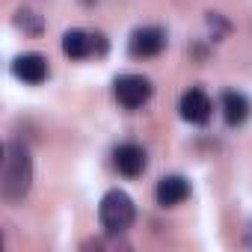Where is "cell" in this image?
I'll return each instance as SVG.
<instances>
[{"label":"cell","mask_w":252,"mask_h":252,"mask_svg":"<svg viewBox=\"0 0 252 252\" xmlns=\"http://www.w3.org/2000/svg\"><path fill=\"white\" fill-rule=\"evenodd\" d=\"M187 196H190V181H187L184 175H166V178H160L158 187H155V199H158V205H163V208H175V205H181Z\"/></svg>","instance_id":"obj_9"},{"label":"cell","mask_w":252,"mask_h":252,"mask_svg":"<svg viewBox=\"0 0 252 252\" xmlns=\"http://www.w3.org/2000/svg\"><path fill=\"white\" fill-rule=\"evenodd\" d=\"M113 92H116V101H119L125 110H137V107H143V104L152 98L155 86H152V80L143 77V74H122V77H116Z\"/></svg>","instance_id":"obj_3"},{"label":"cell","mask_w":252,"mask_h":252,"mask_svg":"<svg viewBox=\"0 0 252 252\" xmlns=\"http://www.w3.org/2000/svg\"><path fill=\"white\" fill-rule=\"evenodd\" d=\"M63 54L68 60H86V57H104L107 54V39L104 33H89V30H68L63 36Z\"/></svg>","instance_id":"obj_4"},{"label":"cell","mask_w":252,"mask_h":252,"mask_svg":"<svg viewBox=\"0 0 252 252\" xmlns=\"http://www.w3.org/2000/svg\"><path fill=\"white\" fill-rule=\"evenodd\" d=\"M15 27L24 30V33L39 36V33H42V18H39L33 9H18V12H15Z\"/></svg>","instance_id":"obj_11"},{"label":"cell","mask_w":252,"mask_h":252,"mask_svg":"<svg viewBox=\"0 0 252 252\" xmlns=\"http://www.w3.org/2000/svg\"><path fill=\"white\" fill-rule=\"evenodd\" d=\"M178 110H181V119L184 122H190V125H208V119L214 113V104H211V98L202 89H187L181 95Z\"/></svg>","instance_id":"obj_6"},{"label":"cell","mask_w":252,"mask_h":252,"mask_svg":"<svg viewBox=\"0 0 252 252\" xmlns=\"http://www.w3.org/2000/svg\"><path fill=\"white\" fill-rule=\"evenodd\" d=\"M98 220L101 225L110 231V234H122L128 231L137 220V208H134V199L125 193V190H110L104 193L101 205H98Z\"/></svg>","instance_id":"obj_2"},{"label":"cell","mask_w":252,"mask_h":252,"mask_svg":"<svg viewBox=\"0 0 252 252\" xmlns=\"http://www.w3.org/2000/svg\"><path fill=\"white\" fill-rule=\"evenodd\" d=\"M33 184V158L24 143L9 140L3 152V169H0V196L9 205L24 202Z\"/></svg>","instance_id":"obj_1"},{"label":"cell","mask_w":252,"mask_h":252,"mask_svg":"<svg viewBox=\"0 0 252 252\" xmlns=\"http://www.w3.org/2000/svg\"><path fill=\"white\" fill-rule=\"evenodd\" d=\"M83 3H92V0H83Z\"/></svg>","instance_id":"obj_12"},{"label":"cell","mask_w":252,"mask_h":252,"mask_svg":"<svg viewBox=\"0 0 252 252\" xmlns=\"http://www.w3.org/2000/svg\"><path fill=\"white\" fill-rule=\"evenodd\" d=\"M220 104H222V119H225V125H231V128H237V125H243L249 119V101H246L243 92L228 89V92H222Z\"/></svg>","instance_id":"obj_10"},{"label":"cell","mask_w":252,"mask_h":252,"mask_svg":"<svg viewBox=\"0 0 252 252\" xmlns=\"http://www.w3.org/2000/svg\"><path fill=\"white\" fill-rule=\"evenodd\" d=\"M163 48H166V33H163L160 27H140V30H134L131 39H128V51H131V57H137V60L158 57Z\"/></svg>","instance_id":"obj_5"},{"label":"cell","mask_w":252,"mask_h":252,"mask_svg":"<svg viewBox=\"0 0 252 252\" xmlns=\"http://www.w3.org/2000/svg\"><path fill=\"white\" fill-rule=\"evenodd\" d=\"M113 163H116V169H119L122 175L137 178V175L146 172L149 158H146L143 146H137V143H125V146H119V149L113 152Z\"/></svg>","instance_id":"obj_7"},{"label":"cell","mask_w":252,"mask_h":252,"mask_svg":"<svg viewBox=\"0 0 252 252\" xmlns=\"http://www.w3.org/2000/svg\"><path fill=\"white\" fill-rule=\"evenodd\" d=\"M12 74L18 80L30 83V86H39V83L48 80V60L42 54H21L12 63Z\"/></svg>","instance_id":"obj_8"}]
</instances>
